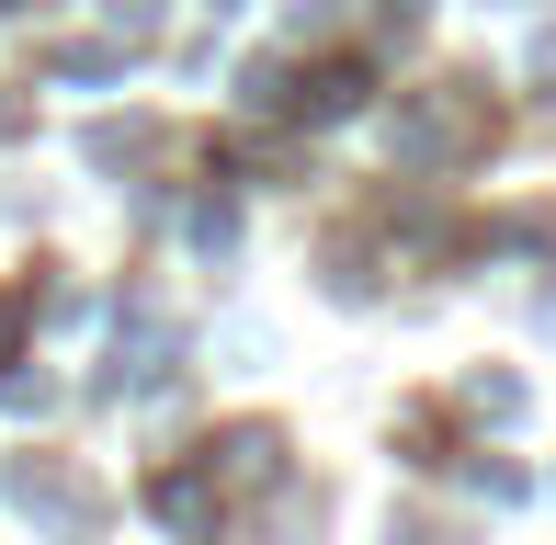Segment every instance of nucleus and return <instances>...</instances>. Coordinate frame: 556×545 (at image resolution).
<instances>
[{"instance_id": "f257e3e1", "label": "nucleus", "mask_w": 556, "mask_h": 545, "mask_svg": "<svg viewBox=\"0 0 556 545\" xmlns=\"http://www.w3.org/2000/svg\"><path fill=\"white\" fill-rule=\"evenodd\" d=\"M148 511H160V523H205V489H193V478H160V489H148Z\"/></svg>"}]
</instances>
